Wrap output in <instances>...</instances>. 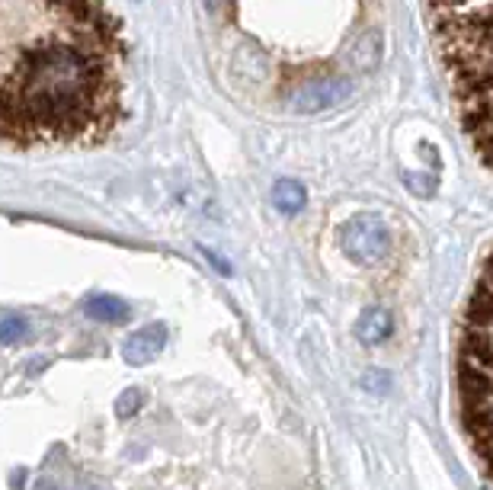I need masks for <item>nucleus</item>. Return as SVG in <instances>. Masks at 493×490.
Masks as SVG:
<instances>
[{
  "instance_id": "obj_3",
  "label": "nucleus",
  "mask_w": 493,
  "mask_h": 490,
  "mask_svg": "<svg viewBox=\"0 0 493 490\" xmlns=\"http://www.w3.org/2000/svg\"><path fill=\"white\" fill-rule=\"evenodd\" d=\"M455 391L468 446L493 484V250L480 266L458 324Z\"/></svg>"
},
{
  "instance_id": "obj_6",
  "label": "nucleus",
  "mask_w": 493,
  "mask_h": 490,
  "mask_svg": "<svg viewBox=\"0 0 493 490\" xmlns=\"http://www.w3.org/2000/svg\"><path fill=\"white\" fill-rule=\"evenodd\" d=\"M163 347H167V324H148L125 340L122 356H125L129 366H144V362L157 359L163 353Z\"/></svg>"
},
{
  "instance_id": "obj_4",
  "label": "nucleus",
  "mask_w": 493,
  "mask_h": 490,
  "mask_svg": "<svg viewBox=\"0 0 493 490\" xmlns=\"http://www.w3.org/2000/svg\"><path fill=\"white\" fill-rule=\"evenodd\" d=\"M340 247L359 266H372L391 253V231L379 215H352L340 231Z\"/></svg>"
},
{
  "instance_id": "obj_8",
  "label": "nucleus",
  "mask_w": 493,
  "mask_h": 490,
  "mask_svg": "<svg viewBox=\"0 0 493 490\" xmlns=\"http://www.w3.org/2000/svg\"><path fill=\"white\" fill-rule=\"evenodd\" d=\"M304 202H308V192H304V186L298 180H279L272 186V205L282 215H298L304 209Z\"/></svg>"
},
{
  "instance_id": "obj_1",
  "label": "nucleus",
  "mask_w": 493,
  "mask_h": 490,
  "mask_svg": "<svg viewBox=\"0 0 493 490\" xmlns=\"http://www.w3.org/2000/svg\"><path fill=\"white\" fill-rule=\"evenodd\" d=\"M122 23L100 4L0 0V142L64 144L122 113Z\"/></svg>"
},
{
  "instance_id": "obj_9",
  "label": "nucleus",
  "mask_w": 493,
  "mask_h": 490,
  "mask_svg": "<svg viewBox=\"0 0 493 490\" xmlns=\"http://www.w3.org/2000/svg\"><path fill=\"white\" fill-rule=\"evenodd\" d=\"M388 334H391V314L385 308H372V311L362 314V320H359V340L381 343Z\"/></svg>"
},
{
  "instance_id": "obj_10",
  "label": "nucleus",
  "mask_w": 493,
  "mask_h": 490,
  "mask_svg": "<svg viewBox=\"0 0 493 490\" xmlns=\"http://www.w3.org/2000/svg\"><path fill=\"white\" fill-rule=\"evenodd\" d=\"M26 334H29V324H26V318H20V314H7V318L0 320V343H4V347L26 340Z\"/></svg>"
},
{
  "instance_id": "obj_11",
  "label": "nucleus",
  "mask_w": 493,
  "mask_h": 490,
  "mask_svg": "<svg viewBox=\"0 0 493 490\" xmlns=\"http://www.w3.org/2000/svg\"><path fill=\"white\" fill-rule=\"evenodd\" d=\"M144 404V395L138 388H129L125 395H119V401H115V414L119 416H132L138 407Z\"/></svg>"
},
{
  "instance_id": "obj_2",
  "label": "nucleus",
  "mask_w": 493,
  "mask_h": 490,
  "mask_svg": "<svg viewBox=\"0 0 493 490\" xmlns=\"http://www.w3.org/2000/svg\"><path fill=\"white\" fill-rule=\"evenodd\" d=\"M423 20L468 142L493 171V4H429Z\"/></svg>"
},
{
  "instance_id": "obj_5",
  "label": "nucleus",
  "mask_w": 493,
  "mask_h": 490,
  "mask_svg": "<svg viewBox=\"0 0 493 490\" xmlns=\"http://www.w3.org/2000/svg\"><path fill=\"white\" fill-rule=\"evenodd\" d=\"M352 83L346 77H311V81H304L301 87L295 90L291 103L295 109L301 113H318V109H327V106H337L350 96Z\"/></svg>"
},
{
  "instance_id": "obj_7",
  "label": "nucleus",
  "mask_w": 493,
  "mask_h": 490,
  "mask_svg": "<svg viewBox=\"0 0 493 490\" xmlns=\"http://www.w3.org/2000/svg\"><path fill=\"white\" fill-rule=\"evenodd\" d=\"M84 314L96 324H125L132 318V308L115 295H94L84 305Z\"/></svg>"
}]
</instances>
